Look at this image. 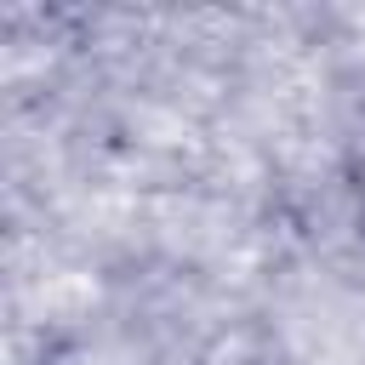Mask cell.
<instances>
[{"instance_id": "2", "label": "cell", "mask_w": 365, "mask_h": 365, "mask_svg": "<svg viewBox=\"0 0 365 365\" xmlns=\"http://www.w3.org/2000/svg\"><path fill=\"white\" fill-rule=\"evenodd\" d=\"M205 365H279V359H274V354H262L257 342H228V348H222V354H211Z\"/></svg>"}, {"instance_id": "1", "label": "cell", "mask_w": 365, "mask_h": 365, "mask_svg": "<svg viewBox=\"0 0 365 365\" xmlns=\"http://www.w3.org/2000/svg\"><path fill=\"white\" fill-rule=\"evenodd\" d=\"M40 365H148V354L120 331H68L40 354Z\"/></svg>"}]
</instances>
